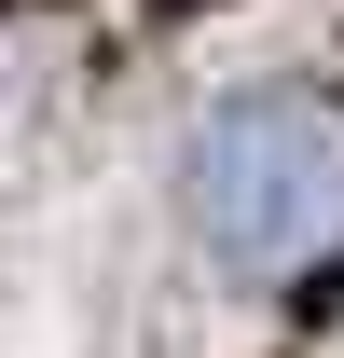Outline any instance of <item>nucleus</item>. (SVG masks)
I'll use <instances>...</instances> for the list:
<instances>
[{
    "instance_id": "obj_1",
    "label": "nucleus",
    "mask_w": 344,
    "mask_h": 358,
    "mask_svg": "<svg viewBox=\"0 0 344 358\" xmlns=\"http://www.w3.org/2000/svg\"><path fill=\"white\" fill-rule=\"evenodd\" d=\"M193 248L248 289H303L344 262V96L331 83H248L179 152Z\"/></svg>"
}]
</instances>
